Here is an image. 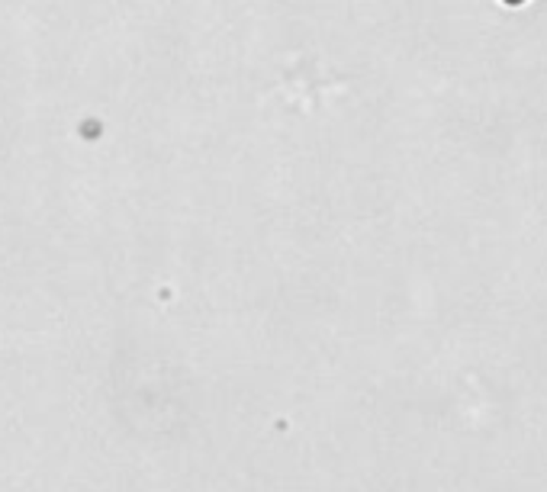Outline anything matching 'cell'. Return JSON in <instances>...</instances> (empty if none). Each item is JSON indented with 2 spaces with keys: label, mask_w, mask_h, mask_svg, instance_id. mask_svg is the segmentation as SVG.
<instances>
[{
  "label": "cell",
  "mask_w": 547,
  "mask_h": 492,
  "mask_svg": "<svg viewBox=\"0 0 547 492\" xmlns=\"http://www.w3.org/2000/svg\"><path fill=\"white\" fill-rule=\"evenodd\" d=\"M503 4H509V7H522L525 0H503Z\"/></svg>",
  "instance_id": "6da1fadb"
}]
</instances>
